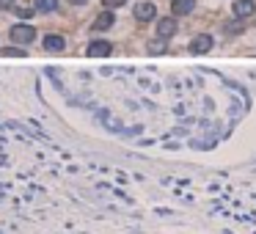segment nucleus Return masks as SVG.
Masks as SVG:
<instances>
[{"instance_id":"nucleus-1","label":"nucleus","mask_w":256,"mask_h":234,"mask_svg":"<svg viewBox=\"0 0 256 234\" xmlns=\"http://www.w3.org/2000/svg\"><path fill=\"white\" fill-rule=\"evenodd\" d=\"M36 39V28L30 25H14L11 28V42L14 44H30Z\"/></svg>"},{"instance_id":"nucleus-2","label":"nucleus","mask_w":256,"mask_h":234,"mask_svg":"<svg viewBox=\"0 0 256 234\" xmlns=\"http://www.w3.org/2000/svg\"><path fill=\"white\" fill-rule=\"evenodd\" d=\"M207 50H212V36H207V33H201V36H196L190 42V53L201 55V53H207Z\"/></svg>"},{"instance_id":"nucleus-3","label":"nucleus","mask_w":256,"mask_h":234,"mask_svg":"<svg viewBox=\"0 0 256 234\" xmlns=\"http://www.w3.org/2000/svg\"><path fill=\"white\" fill-rule=\"evenodd\" d=\"M173 33H176V19H173V17H166V19H160V22H157V36L171 39Z\"/></svg>"},{"instance_id":"nucleus-4","label":"nucleus","mask_w":256,"mask_h":234,"mask_svg":"<svg viewBox=\"0 0 256 234\" xmlns=\"http://www.w3.org/2000/svg\"><path fill=\"white\" fill-rule=\"evenodd\" d=\"M155 14H157L155 3H138V6H135V19H141V22L155 19Z\"/></svg>"},{"instance_id":"nucleus-5","label":"nucleus","mask_w":256,"mask_h":234,"mask_svg":"<svg viewBox=\"0 0 256 234\" xmlns=\"http://www.w3.org/2000/svg\"><path fill=\"white\" fill-rule=\"evenodd\" d=\"M254 11H256L254 0H237L234 3V17H240V19H248Z\"/></svg>"},{"instance_id":"nucleus-6","label":"nucleus","mask_w":256,"mask_h":234,"mask_svg":"<svg viewBox=\"0 0 256 234\" xmlns=\"http://www.w3.org/2000/svg\"><path fill=\"white\" fill-rule=\"evenodd\" d=\"M110 42H91L88 44V55L91 58H105V55H110Z\"/></svg>"},{"instance_id":"nucleus-7","label":"nucleus","mask_w":256,"mask_h":234,"mask_svg":"<svg viewBox=\"0 0 256 234\" xmlns=\"http://www.w3.org/2000/svg\"><path fill=\"white\" fill-rule=\"evenodd\" d=\"M193 8H196V0H173V3H171V11L176 14V17H182V14H190Z\"/></svg>"},{"instance_id":"nucleus-8","label":"nucleus","mask_w":256,"mask_h":234,"mask_svg":"<svg viewBox=\"0 0 256 234\" xmlns=\"http://www.w3.org/2000/svg\"><path fill=\"white\" fill-rule=\"evenodd\" d=\"M66 47V42H64V36H47L44 39V50H50V53H61V50Z\"/></svg>"},{"instance_id":"nucleus-9","label":"nucleus","mask_w":256,"mask_h":234,"mask_svg":"<svg viewBox=\"0 0 256 234\" xmlns=\"http://www.w3.org/2000/svg\"><path fill=\"white\" fill-rule=\"evenodd\" d=\"M110 25H113V14L110 11H102L99 17L94 19V30H107Z\"/></svg>"},{"instance_id":"nucleus-10","label":"nucleus","mask_w":256,"mask_h":234,"mask_svg":"<svg viewBox=\"0 0 256 234\" xmlns=\"http://www.w3.org/2000/svg\"><path fill=\"white\" fill-rule=\"evenodd\" d=\"M58 0H36V11H55Z\"/></svg>"},{"instance_id":"nucleus-11","label":"nucleus","mask_w":256,"mask_h":234,"mask_svg":"<svg viewBox=\"0 0 256 234\" xmlns=\"http://www.w3.org/2000/svg\"><path fill=\"white\" fill-rule=\"evenodd\" d=\"M163 42H166V39L160 36L157 42H152V44H149V50H152V53H163Z\"/></svg>"},{"instance_id":"nucleus-12","label":"nucleus","mask_w":256,"mask_h":234,"mask_svg":"<svg viewBox=\"0 0 256 234\" xmlns=\"http://www.w3.org/2000/svg\"><path fill=\"white\" fill-rule=\"evenodd\" d=\"M102 6H107V8H116V6H124V0H102Z\"/></svg>"},{"instance_id":"nucleus-13","label":"nucleus","mask_w":256,"mask_h":234,"mask_svg":"<svg viewBox=\"0 0 256 234\" xmlns=\"http://www.w3.org/2000/svg\"><path fill=\"white\" fill-rule=\"evenodd\" d=\"M0 55H17V58H22V50H14V47H8V50H3V53H0Z\"/></svg>"},{"instance_id":"nucleus-14","label":"nucleus","mask_w":256,"mask_h":234,"mask_svg":"<svg viewBox=\"0 0 256 234\" xmlns=\"http://www.w3.org/2000/svg\"><path fill=\"white\" fill-rule=\"evenodd\" d=\"M69 3H75V6H83V3H88V0H69Z\"/></svg>"}]
</instances>
